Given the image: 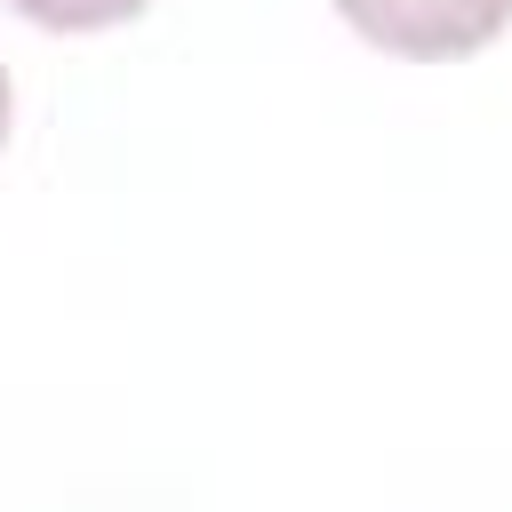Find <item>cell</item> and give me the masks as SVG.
Returning a JSON list of instances; mask_svg holds the SVG:
<instances>
[{
	"label": "cell",
	"mask_w": 512,
	"mask_h": 512,
	"mask_svg": "<svg viewBox=\"0 0 512 512\" xmlns=\"http://www.w3.org/2000/svg\"><path fill=\"white\" fill-rule=\"evenodd\" d=\"M8 112H16V96H8V64H0V144H8Z\"/></svg>",
	"instance_id": "cell-3"
},
{
	"label": "cell",
	"mask_w": 512,
	"mask_h": 512,
	"mask_svg": "<svg viewBox=\"0 0 512 512\" xmlns=\"http://www.w3.org/2000/svg\"><path fill=\"white\" fill-rule=\"evenodd\" d=\"M336 16H344L360 40H376L384 56L440 64V56L488 48V40L512 24V0H336Z\"/></svg>",
	"instance_id": "cell-1"
},
{
	"label": "cell",
	"mask_w": 512,
	"mask_h": 512,
	"mask_svg": "<svg viewBox=\"0 0 512 512\" xmlns=\"http://www.w3.org/2000/svg\"><path fill=\"white\" fill-rule=\"evenodd\" d=\"M8 8L32 16V24H48V32H104V24L144 16L152 0H8Z\"/></svg>",
	"instance_id": "cell-2"
}]
</instances>
